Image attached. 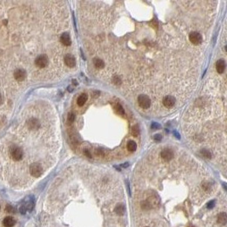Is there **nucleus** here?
<instances>
[{
    "label": "nucleus",
    "instance_id": "1",
    "mask_svg": "<svg viewBox=\"0 0 227 227\" xmlns=\"http://www.w3.org/2000/svg\"><path fill=\"white\" fill-rule=\"evenodd\" d=\"M9 155L15 161H20L23 157V151L17 146H12L9 148Z\"/></svg>",
    "mask_w": 227,
    "mask_h": 227
},
{
    "label": "nucleus",
    "instance_id": "2",
    "mask_svg": "<svg viewBox=\"0 0 227 227\" xmlns=\"http://www.w3.org/2000/svg\"><path fill=\"white\" fill-rule=\"evenodd\" d=\"M137 101L142 109H149L152 105V100L146 95H139L137 98Z\"/></svg>",
    "mask_w": 227,
    "mask_h": 227
},
{
    "label": "nucleus",
    "instance_id": "3",
    "mask_svg": "<svg viewBox=\"0 0 227 227\" xmlns=\"http://www.w3.org/2000/svg\"><path fill=\"white\" fill-rule=\"evenodd\" d=\"M29 171H30V174H32V176L35 178H38L43 174V168H42L41 164L38 162H34L31 164V166L29 168Z\"/></svg>",
    "mask_w": 227,
    "mask_h": 227
},
{
    "label": "nucleus",
    "instance_id": "4",
    "mask_svg": "<svg viewBox=\"0 0 227 227\" xmlns=\"http://www.w3.org/2000/svg\"><path fill=\"white\" fill-rule=\"evenodd\" d=\"M48 64H49V58L46 55H40L35 60V65L38 68H45Z\"/></svg>",
    "mask_w": 227,
    "mask_h": 227
},
{
    "label": "nucleus",
    "instance_id": "5",
    "mask_svg": "<svg viewBox=\"0 0 227 227\" xmlns=\"http://www.w3.org/2000/svg\"><path fill=\"white\" fill-rule=\"evenodd\" d=\"M189 40L194 45H199L203 42V36L198 32H191L189 34Z\"/></svg>",
    "mask_w": 227,
    "mask_h": 227
},
{
    "label": "nucleus",
    "instance_id": "6",
    "mask_svg": "<svg viewBox=\"0 0 227 227\" xmlns=\"http://www.w3.org/2000/svg\"><path fill=\"white\" fill-rule=\"evenodd\" d=\"M175 103H176V100L172 95H166L162 99V104L167 108H172L175 105Z\"/></svg>",
    "mask_w": 227,
    "mask_h": 227
},
{
    "label": "nucleus",
    "instance_id": "7",
    "mask_svg": "<svg viewBox=\"0 0 227 227\" xmlns=\"http://www.w3.org/2000/svg\"><path fill=\"white\" fill-rule=\"evenodd\" d=\"M161 157H162V159L164 160V161H167V162H169V161H170L173 159V157H174V152H173V151L169 149V148H166V149H163L162 152H161Z\"/></svg>",
    "mask_w": 227,
    "mask_h": 227
},
{
    "label": "nucleus",
    "instance_id": "8",
    "mask_svg": "<svg viewBox=\"0 0 227 227\" xmlns=\"http://www.w3.org/2000/svg\"><path fill=\"white\" fill-rule=\"evenodd\" d=\"M64 62H65V65L70 68H73L76 65V60H75V58L73 55H70V54L65 55V57H64Z\"/></svg>",
    "mask_w": 227,
    "mask_h": 227
},
{
    "label": "nucleus",
    "instance_id": "9",
    "mask_svg": "<svg viewBox=\"0 0 227 227\" xmlns=\"http://www.w3.org/2000/svg\"><path fill=\"white\" fill-rule=\"evenodd\" d=\"M146 201L150 204L151 208H152V207H157V206H158L159 202H160V199H159L158 196L157 194H152L151 195V196L147 198Z\"/></svg>",
    "mask_w": 227,
    "mask_h": 227
},
{
    "label": "nucleus",
    "instance_id": "10",
    "mask_svg": "<svg viewBox=\"0 0 227 227\" xmlns=\"http://www.w3.org/2000/svg\"><path fill=\"white\" fill-rule=\"evenodd\" d=\"M14 76H15V78L16 79L17 81L21 82L24 80L26 77V73L24 69H17L16 71L14 73Z\"/></svg>",
    "mask_w": 227,
    "mask_h": 227
},
{
    "label": "nucleus",
    "instance_id": "11",
    "mask_svg": "<svg viewBox=\"0 0 227 227\" xmlns=\"http://www.w3.org/2000/svg\"><path fill=\"white\" fill-rule=\"evenodd\" d=\"M27 127L31 130H38V129L40 127V122H38V119L33 117V118H31V119L28 120V122H27Z\"/></svg>",
    "mask_w": 227,
    "mask_h": 227
},
{
    "label": "nucleus",
    "instance_id": "12",
    "mask_svg": "<svg viewBox=\"0 0 227 227\" xmlns=\"http://www.w3.org/2000/svg\"><path fill=\"white\" fill-rule=\"evenodd\" d=\"M60 42H61V43L64 45V46H66V47H68V46H70L71 45V43H72V41H71V37H70V35L68 34L67 33H64L61 34V36H60Z\"/></svg>",
    "mask_w": 227,
    "mask_h": 227
},
{
    "label": "nucleus",
    "instance_id": "13",
    "mask_svg": "<svg viewBox=\"0 0 227 227\" xmlns=\"http://www.w3.org/2000/svg\"><path fill=\"white\" fill-rule=\"evenodd\" d=\"M215 67H216V70H217L218 73H219V74L223 73L226 70V61L224 60H219L216 62Z\"/></svg>",
    "mask_w": 227,
    "mask_h": 227
},
{
    "label": "nucleus",
    "instance_id": "14",
    "mask_svg": "<svg viewBox=\"0 0 227 227\" xmlns=\"http://www.w3.org/2000/svg\"><path fill=\"white\" fill-rule=\"evenodd\" d=\"M15 224H16V220L11 216H8L3 220V225L5 227H13L15 226Z\"/></svg>",
    "mask_w": 227,
    "mask_h": 227
},
{
    "label": "nucleus",
    "instance_id": "15",
    "mask_svg": "<svg viewBox=\"0 0 227 227\" xmlns=\"http://www.w3.org/2000/svg\"><path fill=\"white\" fill-rule=\"evenodd\" d=\"M93 64H94V66L97 69H103L105 68V62L102 59L100 58H95L93 60Z\"/></svg>",
    "mask_w": 227,
    "mask_h": 227
},
{
    "label": "nucleus",
    "instance_id": "16",
    "mask_svg": "<svg viewBox=\"0 0 227 227\" xmlns=\"http://www.w3.org/2000/svg\"><path fill=\"white\" fill-rule=\"evenodd\" d=\"M87 100H88V95L86 94H82L78 98V100H77V104H78V106L82 107L87 102Z\"/></svg>",
    "mask_w": 227,
    "mask_h": 227
},
{
    "label": "nucleus",
    "instance_id": "17",
    "mask_svg": "<svg viewBox=\"0 0 227 227\" xmlns=\"http://www.w3.org/2000/svg\"><path fill=\"white\" fill-rule=\"evenodd\" d=\"M114 211L117 215H123L125 213V206L123 204H117L114 208Z\"/></svg>",
    "mask_w": 227,
    "mask_h": 227
},
{
    "label": "nucleus",
    "instance_id": "18",
    "mask_svg": "<svg viewBox=\"0 0 227 227\" xmlns=\"http://www.w3.org/2000/svg\"><path fill=\"white\" fill-rule=\"evenodd\" d=\"M114 109L116 110L117 113L118 114V115H120V116H124L125 115V111H124L123 107L121 105V104L116 103L115 105H114Z\"/></svg>",
    "mask_w": 227,
    "mask_h": 227
},
{
    "label": "nucleus",
    "instance_id": "19",
    "mask_svg": "<svg viewBox=\"0 0 227 227\" xmlns=\"http://www.w3.org/2000/svg\"><path fill=\"white\" fill-rule=\"evenodd\" d=\"M227 222V215L226 213H221L218 216V223L220 225H226Z\"/></svg>",
    "mask_w": 227,
    "mask_h": 227
},
{
    "label": "nucleus",
    "instance_id": "20",
    "mask_svg": "<svg viewBox=\"0 0 227 227\" xmlns=\"http://www.w3.org/2000/svg\"><path fill=\"white\" fill-rule=\"evenodd\" d=\"M127 149L130 151V152H135L136 149H137V145L134 141L133 140H130L127 143Z\"/></svg>",
    "mask_w": 227,
    "mask_h": 227
},
{
    "label": "nucleus",
    "instance_id": "21",
    "mask_svg": "<svg viewBox=\"0 0 227 227\" xmlns=\"http://www.w3.org/2000/svg\"><path fill=\"white\" fill-rule=\"evenodd\" d=\"M200 154L202 155V157H204V158H207V159H210L212 157V153L208 149H203L200 151Z\"/></svg>",
    "mask_w": 227,
    "mask_h": 227
},
{
    "label": "nucleus",
    "instance_id": "22",
    "mask_svg": "<svg viewBox=\"0 0 227 227\" xmlns=\"http://www.w3.org/2000/svg\"><path fill=\"white\" fill-rule=\"evenodd\" d=\"M131 134H132V135L134 136V137H137V136H138L139 134V127L137 125H134V126L132 127V129H131Z\"/></svg>",
    "mask_w": 227,
    "mask_h": 227
},
{
    "label": "nucleus",
    "instance_id": "23",
    "mask_svg": "<svg viewBox=\"0 0 227 227\" xmlns=\"http://www.w3.org/2000/svg\"><path fill=\"white\" fill-rule=\"evenodd\" d=\"M140 206H141V208H143V209H146V210H148V209H151L152 208H151V206H150V204L148 203L147 201H143L141 204H140Z\"/></svg>",
    "mask_w": 227,
    "mask_h": 227
},
{
    "label": "nucleus",
    "instance_id": "24",
    "mask_svg": "<svg viewBox=\"0 0 227 227\" xmlns=\"http://www.w3.org/2000/svg\"><path fill=\"white\" fill-rule=\"evenodd\" d=\"M76 119V116L73 113H69L68 114V117H67V121L69 123H73L75 121Z\"/></svg>",
    "mask_w": 227,
    "mask_h": 227
},
{
    "label": "nucleus",
    "instance_id": "25",
    "mask_svg": "<svg viewBox=\"0 0 227 227\" xmlns=\"http://www.w3.org/2000/svg\"><path fill=\"white\" fill-rule=\"evenodd\" d=\"M83 152L84 156H86L87 157H89V158H92L91 152L89 151V149H83Z\"/></svg>",
    "mask_w": 227,
    "mask_h": 227
},
{
    "label": "nucleus",
    "instance_id": "26",
    "mask_svg": "<svg viewBox=\"0 0 227 227\" xmlns=\"http://www.w3.org/2000/svg\"><path fill=\"white\" fill-rule=\"evenodd\" d=\"M5 210H6L7 213H14V212H15L14 208H13L11 205H7V206L5 207Z\"/></svg>",
    "mask_w": 227,
    "mask_h": 227
},
{
    "label": "nucleus",
    "instance_id": "27",
    "mask_svg": "<svg viewBox=\"0 0 227 227\" xmlns=\"http://www.w3.org/2000/svg\"><path fill=\"white\" fill-rule=\"evenodd\" d=\"M26 205H21V208H20V212L22 213V214H25L26 213Z\"/></svg>",
    "mask_w": 227,
    "mask_h": 227
},
{
    "label": "nucleus",
    "instance_id": "28",
    "mask_svg": "<svg viewBox=\"0 0 227 227\" xmlns=\"http://www.w3.org/2000/svg\"><path fill=\"white\" fill-rule=\"evenodd\" d=\"M159 128H160V125L157 124V122H153V123L152 124V130H157V129H159Z\"/></svg>",
    "mask_w": 227,
    "mask_h": 227
},
{
    "label": "nucleus",
    "instance_id": "29",
    "mask_svg": "<svg viewBox=\"0 0 227 227\" xmlns=\"http://www.w3.org/2000/svg\"><path fill=\"white\" fill-rule=\"evenodd\" d=\"M214 204H215V202H214V201H211V202L208 203L207 207H208V208H213V206H214Z\"/></svg>",
    "mask_w": 227,
    "mask_h": 227
},
{
    "label": "nucleus",
    "instance_id": "30",
    "mask_svg": "<svg viewBox=\"0 0 227 227\" xmlns=\"http://www.w3.org/2000/svg\"><path fill=\"white\" fill-rule=\"evenodd\" d=\"M154 139L157 140V141H159V140H161L162 139V136L160 135V134H156L154 136Z\"/></svg>",
    "mask_w": 227,
    "mask_h": 227
},
{
    "label": "nucleus",
    "instance_id": "31",
    "mask_svg": "<svg viewBox=\"0 0 227 227\" xmlns=\"http://www.w3.org/2000/svg\"><path fill=\"white\" fill-rule=\"evenodd\" d=\"M129 166V163L128 162H126V163H124V164H122V167H123V168H127Z\"/></svg>",
    "mask_w": 227,
    "mask_h": 227
},
{
    "label": "nucleus",
    "instance_id": "32",
    "mask_svg": "<svg viewBox=\"0 0 227 227\" xmlns=\"http://www.w3.org/2000/svg\"><path fill=\"white\" fill-rule=\"evenodd\" d=\"M2 102H3V98H2V96L0 95V104H1Z\"/></svg>",
    "mask_w": 227,
    "mask_h": 227
},
{
    "label": "nucleus",
    "instance_id": "33",
    "mask_svg": "<svg viewBox=\"0 0 227 227\" xmlns=\"http://www.w3.org/2000/svg\"><path fill=\"white\" fill-rule=\"evenodd\" d=\"M73 83L76 85V84H77V81H76V80H73Z\"/></svg>",
    "mask_w": 227,
    "mask_h": 227
},
{
    "label": "nucleus",
    "instance_id": "34",
    "mask_svg": "<svg viewBox=\"0 0 227 227\" xmlns=\"http://www.w3.org/2000/svg\"><path fill=\"white\" fill-rule=\"evenodd\" d=\"M0 208H1V206H0Z\"/></svg>",
    "mask_w": 227,
    "mask_h": 227
}]
</instances>
